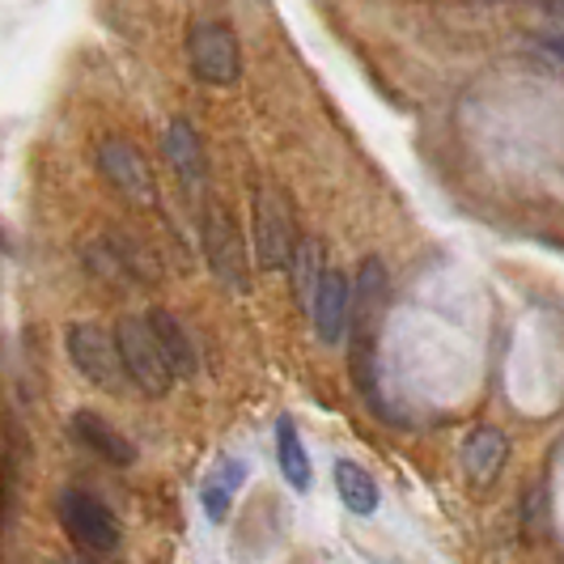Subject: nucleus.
<instances>
[{"label": "nucleus", "mask_w": 564, "mask_h": 564, "mask_svg": "<svg viewBox=\"0 0 564 564\" xmlns=\"http://www.w3.org/2000/svg\"><path fill=\"white\" fill-rule=\"evenodd\" d=\"M297 247H302V238H297L293 199L284 196V187H276V183H259L254 187V251H259V263L281 272L293 263Z\"/></svg>", "instance_id": "1"}, {"label": "nucleus", "mask_w": 564, "mask_h": 564, "mask_svg": "<svg viewBox=\"0 0 564 564\" xmlns=\"http://www.w3.org/2000/svg\"><path fill=\"white\" fill-rule=\"evenodd\" d=\"M68 357L85 373V382H94L107 395H128L132 378L123 366V348L119 336L107 332L102 323H73L68 327Z\"/></svg>", "instance_id": "2"}, {"label": "nucleus", "mask_w": 564, "mask_h": 564, "mask_svg": "<svg viewBox=\"0 0 564 564\" xmlns=\"http://www.w3.org/2000/svg\"><path fill=\"white\" fill-rule=\"evenodd\" d=\"M115 336H119V348H123V366H128L132 387L149 399L166 395L170 387H174V369H170L166 352H162V344H158L153 327H149V318H137V314L119 318Z\"/></svg>", "instance_id": "3"}, {"label": "nucleus", "mask_w": 564, "mask_h": 564, "mask_svg": "<svg viewBox=\"0 0 564 564\" xmlns=\"http://www.w3.org/2000/svg\"><path fill=\"white\" fill-rule=\"evenodd\" d=\"M387 297H391V276H387V263L382 259H366L361 272H357V289H352V369L366 387V357L373 348V336L382 327V311H387Z\"/></svg>", "instance_id": "4"}, {"label": "nucleus", "mask_w": 564, "mask_h": 564, "mask_svg": "<svg viewBox=\"0 0 564 564\" xmlns=\"http://www.w3.org/2000/svg\"><path fill=\"white\" fill-rule=\"evenodd\" d=\"M56 513H59V527L68 531V539L82 552L107 556V552L119 547V522H115V513L98 497H89L82 488H64L56 497Z\"/></svg>", "instance_id": "5"}, {"label": "nucleus", "mask_w": 564, "mask_h": 564, "mask_svg": "<svg viewBox=\"0 0 564 564\" xmlns=\"http://www.w3.org/2000/svg\"><path fill=\"white\" fill-rule=\"evenodd\" d=\"M204 254H208V268L217 272V281L226 284L229 293H247L251 289L242 238H238V226L229 221L221 204L204 208Z\"/></svg>", "instance_id": "6"}, {"label": "nucleus", "mask_w": 564, "mask_h": 564, "mask_svg": "<svg viewBox=\"0 0 564 564\" xmlns=\"http://www.w3.org/2000/svg\"><path fill=\"white\" fill-rule=\"evenodd\" d=\"M192 68L199 82L208 85H234L238 68H242V52H238V34L226 22H199L192 26Z\"/></svg>", "instance_id": "7"}, {"label": "nucleus", "mask_w": 564, "mask_h": 564, "mask_svg": "<svg viewBox=\"0 0 564 564\" xmlns=\"http://www.w3.org/2000/svg\"><path fill=\"white\" fill-rule=\"evenodd\" d=\"M98 170L107 174L115 192L132 204H153V174L149 162L141 158V149L123 137H107L98 144Z\"/></svg>", "instance_id": "8"}, {"label": "nucleus", "mask_w": 564, "mask_h": 564, "mask_svg": "<svg viewBox=\"0 0 564 564\" xmlns=\"http://www.w3.org/2000/svg\"><path fill=\"white\" fill-rule=\"evenodd\" d=\"M314 327H318V339L323 344H339L352 327V284L344 272H332L323 276V289H318V302H314Z\"/></svg>", "instance_id": "9"}, {"label": "nucleus", "mask_w": 564, "mask_h": 564, "mask_svg": "<svg viewBox=\"0 0 564 564\" xmlns=\"http://www.w3.org/2000/svg\"><path fill=\"white\" fill-rule=\"evenodd\" d=\"M506 458H509L506 433L492 429V424L476 429V433L463 442V471H467L471 488H492L497 476L506 471Z\"/></svg>", "instance_id": "10"}, {"label": "nucleus", "mask_w": 564, "mask_h": 564, "mask_svg": "<svg viewBox=\"0 0 564 564\" xmlns=\"http://www.w3.org/2000/svg\"><path fill=\"white\" fill-rule=\"evenodd\" d=\"M73 437L82 442L85 451L107 458L111 467H132V463H137V446H132L107 416H98V412H89V408L73 412Z\"/></svg>", "instance_id": "11"}, {"label": "nucleus", "mask_w": 564, "mask_h": 564, "mask_svg": "<svg viewBox=\"0 0 564 564\" xmlns=\"http://www.w3.org/2000/svg\"><path fill=\"white\" fill-rule=\"evenodd\" d=\"M166 158L174 174H178V183L187 187V196L196 199L204 192L208 166H204V141H199V132L187 119H174L166 128Z\"/></svg>", "instance_id": "12"}, {"label": "nucleus", "mask_w": 564, "mask_h": 564, "mask_svg": "<svg viewBox=\"0 0 564 564\" xmlns=\"http://www.w3.org/2000/svg\"><path fill=\"white\" fill-rule=\"evenodd\" d=\"M247 480V463L242 458H217L208 467V476L199 480V506L213 522H226L229 506H234V492Z\"/></svg>", "instance_id": "13"}, {"label": "nucleus", "mask_w": 564, "mask_h": 564, "mask_svg": "<svg viewBox=\"0 0 564 564\" xmlns=\"http://www.w3.org/2000/svg\"><path fill=\"white\" fill-rule=\"evenodd\" d=\"M149 327H153V336L162 344L174 378H192V373H196V344L183 332V323L170 311H149Z\"/></svg>", "instance_id": "14"}, {"label": "nucleus", "mask_w": 564, "mask_h": 564, "mask_svg": "<svg viewBox=\"0 0 564 564\" xmlns=\"http://www.w3.org/2000/svg\"><path fill=\"white\" fill-rule=\"evenodd\" d=\"M336 492L352 513H373V509H378V484H373V476H369L366 467H357L352 458H339L336 463Z\"/></svg>", "instance_id": "15"}, {"label": "nucleus", "mask_w": 564, "mask_h": 564, "mask_svg": "<svg viewBox=\"0 0 564 564\" xmlns=\"http://www.w3.org/2000/svg\"><path fill=\"white\" fill-rule=\"evenodd\" d=\"M276 458H281V471L289 488L306 492L311 488V458H306V446H302V437H297V429H293L289 416L276 421Z\"/></svg>", "instance_id": "16"}, {"label": "nucleus", "mask_w": 564, "mask_h": 564, "mask_svg": "<svg viewBox=\"0 0 564 564\" xmlns=\"http://www.w3.org/2000/svg\"><path fill=\"white\" fill-rule=\"evenodd\" d=\"M323 276H327V268H323V247H318V238H302V247L293 254V281H297V297H302V306H311L318 302V289H323Z\"/></svg>", "instance_id": "17"}, {"label": "nucleus", "mask_w": 564, "mask_h": 564, "mask_svg": "<svg viewBox=\"0 0 564 564\" xmlns=\"http://www.w3.org/2000/svg\"><path fill=\"white\" fill-rule=\"evenodd\" d=\"M547 52H556L564 59V39H547Z\"/></svg>", "instance_id": "18"}]
</instances>
